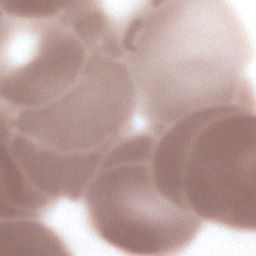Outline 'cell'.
Returning <instances> with one entry per match:
<instances>
[{
    "instance_id": "obj_1",
    "label": "cell",
    "mask_w": 256,
    "mask_h": 256,
    "mask_svg": "<svg viewBox=\"0 0 256 256\" xmlns=\"http://www.w3.org/2000/svg\"><path fill=\"white\" fill-rule=\"evenodd\" d=\"M0 12L2 140L77 160L131 130L135 88L101 1L5 0Z\"/></svg>"
},
{
    "instance_id": "obj_2",
    "label": "cell",
    "mask_w": 256,
    "mask_h": 256,
    "mask_svg": "<svg viewBox=\"0 0 256 256\" xmlns=\"http://www.w3.org/2000/svg\"><path fill=\"white\" fill-rule=\"evenodd\" d=\"M119 29L137 112L153 134L206 108L255 102L252 44L228 1H145Z\"/></svg>"
},
{
    "instance_id": "obj_3",
    "label": "cell",
    "mask_w": 256,
    "mask_h": 256,
    "mask_svg": "<svg viewBox=\"0 0 256 256\" xmlns=\"http://www.w3.org/2000/svg\"><path fill=\"white\" fill-rule=\"evenodd\" d=\"M154 136L152 172L167 199L204 222L255 230V102L194 112Z\"/></svg>"
},
{
    "instance_id": "obj_4",
    "label": "cell",
    "mask_w": 256,
    "mask_h": 256,
    "mask_svg": "<svg viewBox=\"0 0 256 256\" xmlns=\"http://www.w3.org/2000/svg\"><path fill=\"white\" fill-rule=\"evenodd\" d=\"M154 139L147 129L128 134L105 156L83 193L92 231L125 254H179L204 225L157 187L151 166Z\"/></svg>"
},
{
    "instance_id": "obj_5",
    "label": "cell",
    "mask_w": 256,
    "mask_h": 256,
    "mask_svg": "<svg viewBox=\"0 0 256 256\" xmlns=\"http://www.w3.org/2000/svg\"><path fill=\"white\" fill-rule=\"evenodd\" d=\"M1 248L9 253L70 254L59 235L39 218L1 219Z\"/></svg>"
}]
</instances>
